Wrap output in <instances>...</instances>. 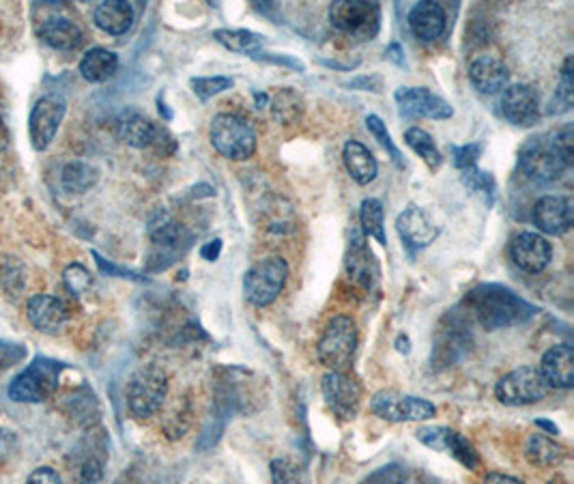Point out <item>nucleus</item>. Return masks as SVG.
<instances>
[{
  "label": "nucleus",
  "instance_id": "nucleus-5",
  "mask_svg": "<svg viewBox=\"0 0 574 484\" xmlns=\"http://www.w3.org/2000/svg\"><path fill=\"white\" fill-rule=\"evenodd\" d=\"M329 22L353 41H370L379 35L381 5L366 0H340L329 5Z\"/></svg>",
  "mask_w": 574,
  "mask_h": 484
},
{
  "label": "nucleus",
  "instance_id": "nucleus-2",
  "mask_svg": "<svg viewBox=\"0 0 574 484\" xmlns=\"http://www.w3.org/2000/svg\"><path fill=\"white\" fill-rule=\"evenodd\" d=\"M209 140L213 149L222 158L243 162L250 160L256 151V130L254 125L233 112L215 115L209 125Z\"/></svg>",
  "mask_w": 574,
  "mask_h": 484
},
{
  "label": "nucleus",
  "instance_id": "nucleus-51",
  "mask_svg": "<svg viewBox=\"0 0 574 484\" xmlns=\"http://www.w3.org/2000/svg\"><path fill=\"white\" fill-rule=\"evenodd\" d=\"M220 252H222V239H213L200 248V256H203L205 261H218Z\"/></svg>",
  "mask_w": 574,
  "mask_h": 484
},
{
  "label": "nucleus",
  "instance_id": "nucleus-44",
  "mask_svg": "<svg viewBox=\"0 0 574 484\" xmlns=\"http://www.w3.org/2000/svg\"><path fill=\"white\" fill-rule=\"evenodd\" d=\"M104 478V461L97 457L84 459L78 467V482L80 484H99Z\"/></svg>",
  "mask_w": 574,
  "mask_h": 484
},
{
  "label": "nucleus",
  "instance_id": "nucleus-6",
  "mask_svg": "<svg viewBox=\"0 0 574 484\" xmlns=\"http://www.w3.org/2000/svg\"><path fill=\"white\" fill-rule=\"evenodd\" d=\"M151 235V265L155 272L166 269L168 265L175 263L179 256L185 254V250L192 244V233L179 224L175 218L166 211H160L149 224Z\"/></svg>",
  "mask_w": 574,
  "mask_h": 484
},
{
  "label": "nucleus",
  "instance_id": "nucleus-30",
  "mask_svg": "<svg viewBox=\"0 0 574 484\" xmlns=\"http://www.w3.org/2000/svg\"><path fill=\"white\" fill-rule=\"evenodd\" d=\"M525 457L529 463H534L536 467H553V465H559L564 461L566 448L559 446L557 441H553L547 435L534 433L525 444Z\"/></svg>",
  "mask_w": 574,
  "mask_h": 484
},
{
  "label": "nucleus",
  "instance_id": "nucleus-24",
  "mask_svg": "<svg viewBox=\"0 0 574 484\" xmlns=\"http://www.w3.org/2000/svg\"><path fill=\"white\" fill-rule=\"evenodd\" d=\"M448 16L446 9L433 0H424L409 11V28L411 33L422 41H437L446 33Z\"/></svg>",
  "mask_w": 574,
  "mask_h": 484
},
{
  "label": "nucleus",
  "instance_id": "nucleus-8",
  "mask_svg": "<svg viewBox=\"0 0 574 484\" xmlns=\"http://www.w3.org/2000/svg\"><path fill=\"white\" fill-rule=\"evenodd\" d=\"M289 280V263L282 256H267L248 269L243 278V295L258 308H265L278 300Z\"/></svg>",
  "mask_w": 574,
  "mask_h": 484
},
{
  "label": "nucleus",
  "instance_id": "nucleus-41",
  "mask_svg": "<svg viewBox=\"0 0 574 484\" xmlns=\"http://www.w3.org/2000/svg\"><path fill=\"white\" fill-rule=\"evenodd\" d=\"M63 278H65V287H67L71 293H74L76 297L84 295L86 291L91 289V284H93L91 274L86 272V267H82L80 263L69 265V267L65 269Z\"/></svg>",
  "mask_w": 574,
  "mask_h": 484
},
{
  "label": "nucleus",
  "instance_id": "nucleus-21",
  "mask_svg": "<svg viewBox=\"0 0 574 484\" xmlns=\"http://www.w3.org/2000/svg\"><path fill=\"white\" fill-rule=\"evenodd\" d=\"M540 375L549 388L570 390L574 386V351L570 345L551 347L540 362Z\"/></svg>",
  "mask_w": 574,
  "mask_h": 484
},
{
  "label": "nucleus",
  "instance_id": "nucleus-33",
  "mask_svg": "<svg viewBox=\"0 0 574 484\" xmlns=\"http://www.w3.org/2000/svg\"><path fill=\"white\" fill-rule=\"evenodd\" d=\"M97 181H99V170L86 162H71L61 173L63 188L71 194L89 192Z\"/></svg>",
  "mask_w": 574,
  "mask_h": 484
},
{
  "label": "nucleus",
  "instance_id": "nucleus-50",
  "mask_svg": "<svg viewBox=\"0 0 574 484\" xmlns=\"http://www.w3.org/2000/svg\"><path fill=\"white\" fill-rule=\"evenodd\" d=\"M349 89H360V91H381V78L370 76V78H357L349 82Z\"/></svg>",
  "mask_w": 574,
  "mask_h": 484
},
{
  "label": "nucleus",
  "instance_id": "nucleus-12",
  "mask_svg": "<svg viewBox=\"0 0 574 484\" xmlns=\"http://www.w3.org/2000/svg\"><path fill=\"white\" fill-rule=\"evenodd\" d=\"M65 115L67 104L61 95H43L37 99L28 119V136L35 151H46L52 145Z\"/></svg>",
  "mask_w": 574,
  "mask_h": 484
},
{
  "label": "nucleus",
  "instance_id": "nucleus-27",
  "mask_svg": "<svg viewBox=\"0 0 574 484\" xmlns=\"http://www.w3.org/2000/svg\"><path fill=\"white\" fill-rule=\"evenodd\" d=\"M93 22L108 35H125L134 26V7L125 3V0L99 3L93 11Z\"/></svg>",
  "mask_w": 574,
  "mask_h": 484
},
{
  "label": "nucleus",
  "instance_id": "nucleus-10",
  "mask_svg": "<svg viewBox=\"0 0 574 484\" xmlns=\"http://www.w3.org/2000/svg\"><path fill=\"white\" fill-rule=\"evenodd\" d=\"M523 175L536 185H551L564 177L566 162L559 158L549 136L532 138L521 151Z\"/></svg>",
  "mask_w": 574,
  "mask_h": 484
},
{
  "label": "nucleus",
  "instance_id": "nucleus-52",
  "mask_svg": "<svg viewBox=\"0 0 574 484\" xmlns=\"http://www.w3.org/2000/svg\"><path fill=\"white\" fill-rule=\"evenodd\" d=\"M385 59L387 61H392L394 65L398 67H403L405 65V52H403V46L400 44H390L385 50Z\"/></svg>",
  "mask_w": 574,
  "mask_h": 484
},
{
  "label": "nucleus",
  "instance_id": "nucleus-46",
  "mask_svg": "<svg viewBox=\"0 0 574 484\" xmlns=\"http://www.w3.org/2000/svg\"><path fill=\"white\" fill-rule=\"evenodd\" d=\"M26 358V349L22 345L7 343V340H0V375L9 370L11 366H16Z\"/></svg>",
  "mask_w": 574,
  "mask_h": 484
},
{
  "label": "nucleus",
  "instance_id": "nucleus-36",
  "mask_svg": "<svg viewBox=\"0 0 574 484\" xmlns=\"http://www.w3.org/2000/svg\"><path fill=\"white\" fill-rule=\"evenodd\" d=\"M572 102H574V78H572V56H568L562 69V82H559V87L551 99L547 115L551 117L564 115V112L572 108Z\"/></svg>",
  "mask_w": 574,
  "mask_h": 484
},
{
  "label": "nucleus",
  "instance_id": "nucleus-23",
  "mask_svg": "<svg viewBox=\"0 0 574 484\" xmlns=\"http://www.w3.org/2000/svg\"><path fill=\"white\" fill-rule=\"evenodd\" d=\"M469 80L473 89L482 95L504 93L510 84V71L506 63H501L495 56H480V59L469 65Z\"/></svg>",
  "mask_w": 574,
  "mask_h": 484
},
{
  "label": "nucleus",
  "instance_id": "nucleus-7",
  "mask_svg": "<svg viewBox=\"0 0 574 484\" xmlns=\"http://www.w3.org/2000/svg\"><path fill=\"white\" fill-rule=\"evenodd\" d=\"M357 343H360L357 323L347 315H336L327 321L319 338V362L329 370L347 368L357 351Z\"/></svg>",
  "mask_w": 574,
  "mask_h": 484
},
{
  "label": "nucleus",
  "instance_id": "nucleus-20",
  "mask_svg": "<svg viewBox=\"0 0 574 484\" xmlns=\"http://www.w3.org/2000/svg\"><path fill=\"white\" fill-rule=\"evenodd\" d=\"M396 231L409 250H424L433 244L439 235L437 224L430 220L428 213L418 205H409L400 213L396 218Z\"/></svg>",
  "mask_w": 574,
  "mask_h": 484
},
{
  "label": "nucleus",
  "instance_id": "nucleus-4",
  "mask_svg": "<svg viewBox=\"0 0 574 484\" xmlns=\"http://www.w3.org/2000/svg\"><path fill=\"white\" fill-rule=\"evenodd\" d=\"M63 364L50 358H37L9 383V398L13 403H46L54 396L61 381Z\"/></svg>",
  "mask_w": 574,
  "mask_h": 484
},
{
  "label": "nucleus",
  "instance_id": "nucleus-11",
  "mask_svg": "<svg viewBox=\"0 0 574 484\" xmlns=\"http://www.w3.org/2000/svg\"><path fill=\"white\" fill-rule=\"evenodd\" d=\"M370 411L385 422H422L435 418L437 409L426 398L400 394L394 390L377 392L370 401Z\"/></svg>",
  "mask_w": 574,
  "mask_h": 484
},
{
  "label": "nucleus",
  "instance_id": "nucleus-16",
  "mask_svg": "<svg viewBox=\"0 0 574 484\" xmlns=\"http://www.w3.org/2000/svg\"><path fill=\"white\" fill-rule=\"evenodd\" d=\"M501 115L516 127H532L540 119V95L532 84H508L501 93Z\"/></svg>",
  "mask_w": 574,
  "mask_h": 484
},
{
  "label": "nucleus",
  "instance_id": "nucleus-54",
  "mask_svg": "<svg viewBox=\"0 0 574 484\" xmlns=\"http://www.w3.org/2000/svg\"><path fill=\"white\" fill-rule=\"evenodd\" d=\"M536 426H540L542 431H547V433H551V435H557V433H559L557 426H555L553 422H549V420H536Z\"/></svg>",
  "mask_w": 574,
  "mask_h": 484
},
{
  "label": "nucleus",
  "instance_id": "nucleus-3",
  "mask_svg": "<svg viewBox=\"0 0 574 484\" xmlns=\"http://www.w3.org/2000/svg\"><path fill=\"white\" fill-rule=\"evenodd\" d=\"M127 407L136 418H151L168 396V375L162 366L145 364L127 381Z\"/></svg>",
  "mask_w": 574,
  "mask_h": 484
},
{
  "label": "nucleus",
  "instance_id": "nucleus-45",
  "mask_svg": "<svg viewBox=\"0 0 574 484\" xmlns=\"http://www.w3.org/2000/svg\"><path fill=\"white\" fill-rule=\"evenodd\" d=\"M480 155H482V147H480V145L452 147V160H454V166H456V168H461V170L476 168Z\"/></svg>",
  "mask_w": 574,
  "mask_h": 484
},
{
  "label": "nucleus",
  "instance_id": "nucleus-34",
  "mask_svg": "<svg viewBox=\"0 0 574 484\" xmlns=\"http://www.w3.org/2000/svg\"><path fill=\"white\" fill-rule=\"evenodd\" d=\"M360 222H362V229L368 237L377 239L381 246H387L385 213H383V203L379 201V198H366V201H362Z\"/></svg>",
  "mask_w": 574,
  "mask_h": 484
},
{
  "label": "nucleus",
  "instance_id": "nucleus-19",
  "mask_svg": "<svg viewBox=\"0 0 574 484\" xmlns=\"http://www.w3.org/2000/svg\"><path fill=\"white\" fill-rule=\"evenodd\" d=\"M534 224L547 235H566L574 224V203L568 196H542L534 205Z\"/></svg>",
  "mask_w": 574,
  "mask_h": 484
},
{
  "label": "nucleus",
  "instance_id": "nucleus-32",
  "mask_svg": "<svg viewBox=\"0 0 574 484\" xmlns=\"http://www.w3.org/2000/svg\"><path fill=\"white\" fill-rule=\"evenodd\" d=\"M269 108L280 125H293L304 115V99L293 89H280L271 95Z\"/></svg>",
  "mask_w": 574,
  "mask_h": 484
},
{
  "label": "nucleus",
  "instance_id": "nucleus-43",
  "mask_svg": "<svg viewBox=\"0 0 574 484\" xmlns=\"http://www.w3.org/2000/svg\"><path fill=\"white\" fill-rule=\"evenodd\" d=\"M271 482L274 484H301L297 465L289 459L271 461Z\"/></svg>",
  "mask_w": 574,
  "mask_h": 484
},
{
  "label": "nucleus",
  "instance_id": "nucleus-35",
  "mask_svg": "<svg viewBox=\"0 0 574 484\" xmlns=\"http://www.w3.org/2000/svg\"><path fill=\"white\" fill-rule=\"evenodd\" d=\"M405 142L428 164V168L437 170L441 166L443 158H441V151L437 149V142L426 130H422V127H409V130L405 132Z\"/></svg>",
  "mask_w": 574,
  "mask_h": 484
},
{
  "label": "nucleus",
  "instance_id": "nucleus-14",
  "mask_svg": "<svg viewBox=\"0 0 574 484\" xmlns=\"http://www.w3.org/2000/svg\"><path fill=\"white\" fill-rule=\"evenodd\" d=\"M400 115L407 119H433L443 121L454 115L446 99L424 87H400L394 93Z\"/></svg>",
  "mask_w": 574,
  "mask_h": 484
},
{
  "label": "nucleus",
  "instance_id": "nucleus-48",
  "mask_svg": "<svg viewBox=\"0 0 574 484\" xmlns=\"http://www.w3.org/2000/svg\"><path fill=\"white\" fill-rule=\"evenodd\" d=\"M26 484H63V480H61L56 469H52L48 465H41L35 469V472L28 474Z\"/></svg>",
  "mask_w": 574,
  "mask_h": 484
},
{
  "label": "nucleus",
  "instance_id": "nucleus-49",
  "mask_svg": "<svg viewBox=\"0 0 574 484\" xmlns=\"http://www.w3.org/2000/svg\"><path fill=\"white\" fill-rule=\"evenodd\" d=\"M252 59H256V61H265V63H276V65H284V67H291V69H297V71H304L306 67H304V63L301 61H297V59H293V56H289V54H269V52H258V54H254Z\"/></svg>",
  "mask_w": 574,
  "mask_h": 484
},
{
  "label": "nucleus",
  "instance_id": "nucleus-15",
  "mask_svg": "<svg viewBox=\"0 0 574 484\" xmlns=\"http://www.w3.org/2000/svg\"><path fill=\"white\" fill-rule=\"evenodd\" d=\"M415 437L430 450L450 454L452 459L463 463L467 469H476L480 463L476 448H473L461 433L446 429V426H424V429L415 433Z\"/></svg>",
  "mask_w": 574,
  "mask_h": 484
},
{
  "label": "nucleus",
  "instance_id": "nucleus-22",
  "mask_svg": "<svg viewBox=\"0 0 574 484\" xmlns=\"http://www.w3.org/2000/svg\"><path fill=\"white\" fill-rule=\"evenodd\" d=\"M162 127L138 110H123L117 119V134L125 145L134 149H153Z\"/></svg>",
  "mask_w": 574,
  "mask_h": 484
},
{
  "label": "nucleus",
  "instance_id": "nucleus-17",
  "mask_svg": "<svg viewBox=\"0 0 574 484\" xmlns=\"http://www.w3.org/2000/svg\"><path fill=\"white\" fill-rule=\"evenodd\" d=\"M512 263L527 274H540L553 259V248L549 239L538 233H519L510 241Z\"/></svg>",
  "mask_w": 574,
  "mask_h": 484
},
{
  "label": "nucleus",
  "instance_id": "nucleus-13",
  "mask_svg": "<svg viewBox=\"0 0 574 484\" xmlns=\"http://www.w3.org/2000/svg\"><path fill=\"white\" fill-rule=\"evenodd\" d=\"M323 398L329 411L340 420H353L360 414L362 386L355 377L342 373V370H329L321 383Z\"/></svg>",
  "mask_w": 574,
  "mask_h": 484
},
{
  "label": "nucleus",
  "instance_id": "nucleus-31",
  "mask_svg": "<svg viewBox=\"0 0 574 484\" xmlns=\"http://www.w3.org/2000/svg\"><path fill=\"white\" fill-rule=\"evenodd\" d=\"M213 39L222 44L226 50L237 52V54H248L254 56L261 52L263 37L258 33L246 31V28H220V31H213Z\"/></svg>",
  "mask_w": 574,
  "mask_h": 484
},
{
  "label": "nucleus",
  "instance_id": "nucleus-40",
  "mask_svg": "<svg viewBox=\"0 0 574 484\" xmlns=\"http://www.w3.org/2000/svg\"><path fill=\"white\" fill-rule=\"evenodd\" d=\"M551 142L555 151L559 153V158L566 162V166L570 168L574 164V127L568 123L564 127H559L557 132L549 134Z\"/></svg>",
  "mask_w": 574,
  "mask_h": 484
},
{
  "label": "nucleus",
  "instance_id": "nucleus-29",
  "mask_svg": "<svg viewBox=\"0 0 574 484\" xmlns=\"http://www.w3.org/2000/svg\"><path fill=\"white\" fill-rule=\"evenodd\" d=\"M80 76L91 84H102L119 71V56L106 48H91L80 59Z\"/></svg>",
  "mask_w": 574,
  "mask_h": 484
},
{
  "label": "nucleus",
  "instance_id": "nucleus-39",
  "mask_svg": "<svg viewBox=\"0 0 574 484\" xmlns=\"http://www.w3.org/2000/svg\"><path fill=\"white\" fill-rule=\"evenodd\" d=\"M192 91L196 93L198 99H203L207 102L209 97L213 95H220L228 89H233V78H226V76H213V78H192Z\"/></svg>",
  "mask_w": 574,
  "mask_h": 484
},
{
  "label": "nucleus",
  "instance_id": "nucleus-25",
  "mask_svg": "<svg viewBox=\"0 0 574 484\" xmlns=\"http://www.w3.org/2000/svg\"><path fill=\"white\" fill-rule=\"evenodd\" d=\"M347 274L355 284H360L366 291H370L372 284L379 278V267L375 256H372L360 233H353L351 237V246L347 252Z\"/></svg>",
  "mask_w": 574,
  "mask_h": 484
},
{
  "label": "nucleus",
  "instance_id": "nucleus-18",
  "mask_svg": "<svg viewBox=\"0 0 574 484\" xmlns=\"http://www.w3.org/2000/svg\"><path fill=\"white\" fill-rule=\"evenodd\" d=\"M26 317L37 332L52 336L65 330L69 321V308L61 297L37 293L26 302Z\"/></svg>",
  "mask_w": 574,
  "mask_h": 484
},
{
  "label": "nucleus",
  "instance_id": "nucleus-42",
  "mask_svg": "<svg viewBox=\"0 0 574 484\" xmlns=\"http://www.w3.org/2000/svg\"><path fill=\"white\" fill-rule=\"evenodd\" d=\"M0 282H3V287L11 293V295H20L24 289V272H22V265L11 259V263H5L3 269H0Z\"/></svg>",
  "mask_w": 574,
  "mask_h": 484
},
{
  "label": "nucleus",
  "instance_id": "nucleus-1",
  "mask_svg": "<svg viewBox=\"0 0 574 484\" xmlns=\"http://www.w3.org/2000/svg\"><path fill=\"white\" fill-rule=\"evenodd\" d=\"M471 310L484 330L495 332L532 319L538 308L501 284H482L469 297Z\"/></svg>",
  "mask_w": 574,
  "mask_h": 484
},
{
  "label": "nucleus",
  "instance_id": "nucleus-9",
  "mask_svg": "<svg viewBox=\"0 0 574 484\" xmlns=\"http://www.w3.org/2000/svg\"><path fill=\"white\" fill-rule=\"evenodd\" d=\"M549 386L544 383L540 370L534 366H521L504 375L495 386V396L501 405L523 407L540 403L547 396Z\"/></svg>",
  "mask_w": 574,
  "mask_h": 484
},
{
  "label": "nucleus",
  "instance_id": "nucleus-38",
  "mask_svg": "<svg viewBox=\"0 0 574 484\" xmlns=\"http://www.w3.org/2000/svg\"><path fill=\"white\" fill-rule=\"evenodd\" d=\"M366 127H368V132H370L372 136H375V140L379 142V145H381L387 153H390L392 162H394L398 168H405L407 162H405V158H403V153H400L398 147L392 142V136H390V132H387L385 123H383L377 115H368V117H366Z\"/></svg>",
  "mask_w": 574,
  "mask_h": 484
},
{
  "label": "nucleus",
  "instance_id": "nucleus-28",
  "mask_svg": "<svg viewBox=\"0 0 574 484\" xmlns=\"http://www.w3.org/2000/svg\"><path fill=\"white\" fill-rule=\"evenodd\" d=\"M342 162L355 183L368 185L377 179L379 164L375 160V155H372L368 147L362 145V142L349 140L342 149Z\"/></svg>",
  "mask_w": 574,
  "mask_h": 484
},
{
  "label": "nucleus",
  "instance_id": "nucleus-53",
  "mask_svg": "<svg viewBox=\"0 0 574 484\" xmlns=\"http://www.w3.org/2000/svg\"><path fill=\"white\" fill-rule=\"evenodd\" d=\"M484 484H525V482L506 474H489L484 478Z\"/></svg>",
  "mask_w": 574,
  "mask_h": 484
},
{
  "label": "nucleus",
  "instance_id": "nucleus-26",
  "mask_svg": "<svg viewBox=\"0 0 574 484\" xmlns=\"http://www.w3.org/2000/svg\"><path fill=\"white\" fill-rule=\"evenodd\" d=\"M37 35L46 46L63 52L80 48L84 41L82 28L63 16H52L48 20H43L37 28Z\"/></svg>",
  "mask_w": 574,
  "mask_h": 484
},
{
  "label": "nucleus",
  "instance_id": "nucleus-37",
  "mask_svg": "<svg viewBox=\"0 0 574 484\" xmlns=\"http://www.w3.org/2000/svg\"><path fill=\"white\" fill-rule=\"evenodd\" d=\"M463 183L469 188V192L478 194L486 205L495 203V194H497V183L491 173H484L480 168H469L463 170Z\"/></svg>",
  "mask_w": 574,
  "mask_h": 484
},
{
  "label": "nucleus",
  "instance_id": "nucleus-47",
  "mask_svg": "<svg viewBox=\"0 0 574 484\" xmlns=\"http://www.w3.org/2000/svg\"><path fill=\"white\" fill-rule=\"evenodd\" d=\"M18 435L16 431L7 429V426H0V465H7L18 452Z\"/></svg>",
  "mask_w": 574,
  "mask_h": 484
}]
</instances>
